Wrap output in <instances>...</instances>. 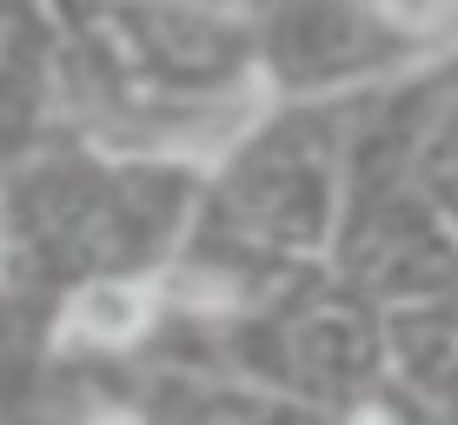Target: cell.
<instances>
[{"label":"cell","mask_w":458,"mask_h":425,"mask_svg":"<svg viewBox=\"0 0 458 425\" xmlns=\"http://www.w3.org/2000/svg\"><path fill=\"white\" fill-rule=\"evenodd\" d=\"M153 319V293L133 279H100L67 306V345H126Z\"/></svg>","instance_id":"6da1fadb"},{"label":"cell","mask_w":458,"mask_h":425,"mask_svg":"<svg viewBox=\"0 0 458 425\" xmlns=\"http://www.w3.org/2000/svg\"><path fill=\"white\" fill-rule=\"evenodd\" d=\"M378 13H386L392 27H405V34H432V27H445L458 13V0H372Z\"/></svg>","instance_id":"7a4b0ae2"}]
</instances>
